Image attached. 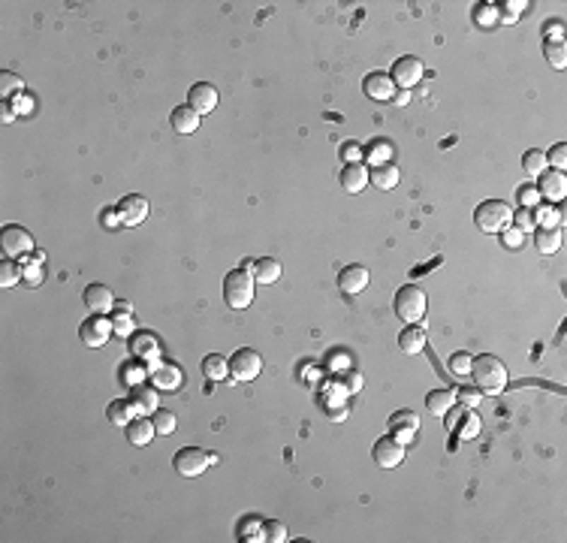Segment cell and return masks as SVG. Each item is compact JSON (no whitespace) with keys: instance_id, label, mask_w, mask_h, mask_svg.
<instances>
[{"instance_id":"cell-38","label":"cell","mask_w":567,"mask_h":543,"mask_svg":"<svg viewBox=\"0 0 567 543\" xmlns=\"http://www.w3.org/2000/svg\"><path fill=\"white\" fill-rule=\"evenodd\" d=\"M151 423H154V428H157V435H173L175 426H178V420H175L173 411H154V414H151Z\"/></svg>"},{"instance_id":"cell-37","label":"cell","mask_w":567,"mask_h":543,"mask_svg":"<svg viewBox=\"0 0 567 543\" xmlns=\"http://www.w3.org/2000/svg\"><path fill=\"white\" fill-rule=\"evenodd\" d=\"M112 329H115V335L121 338H130L136 332V320L130 311H115V317H112Z\"/></svg>"},{"instance_id":"cell-32","label":"cell","mask_w":567,"mask_h":543,"mask_svg":"<svg viewBox=\"0 0 567 543\" xmlns=\"http://www.w3.org/2000/svg\"><path fill=\"white\" fill-rule=\"evenodd\" d=\"M362 154H366L374 166H383V163H390V157H392V145L387 139H374L368 148H362Z\"/></svg>"},{"instance_id":"cell-18","label":"cell","mask_w":567,"mask_h":543,"mask_svg":"<svg viewBox=\"0 0 567 543\" xmlns=\"http://www.w3.org/2000/svg\"><path fill=\"white\" fill-rule=\"evenodd\" d=\"M419 432V416L414 411H399L390 416V435L402 444H411L414 435Z\"/></svg>"},{"instance_id":"cell-7","label":"cell","mask_w":567,"mask_h":543,"mask_svg":"<svg viewBox=\"0 0 567 543\" xmlns=\"http://www.w3.org/2000/svg\"><path fill=\"white\" fill-rule=\"evenodd\" d=\"M0 251H4V257H9V259L25 257L33 251V235L25 230V226L9 223V226H4V233H0Z\"/></svg>"},{"instance_id":"cell-20","label":"cell","mask_w":567,"mask_h":543,"mask_svg":"<svg viewBox=\"0 0 567 543\" xmlns=\"http://www.w3.org/2000/svg\"><path fill=\"white\" fill-rule=\"evenodd\" d=\"M426 344H428V335H426V329L423 326H404L402 329V335H399V347L404 350L407 356H416V354H423L426 350Z\"/></svg>"},{"instance_id":"cell-39","label":"cell","mask_w":567,"mask_h":543,"mask_svg":"<svg viewBox=\"0 0 567 543\" xmlns=\"http://www.w3.org/2000/svg\"><path fill=\"white\" fill-rule=\"evenodd\" d=\"M263 531H266L269 543H284L287 540V525H284L281 519H269V522H263Z\"/></svg>"},{"instance_id":"cell-27","label":"cell","mask_w":567,"mask_h":543,"mask_svg":"<svg viewBox=\"0 0 567 543\" xmlns=\"http://www.w3.org/2000/svg\"><path fill=\"white\" fill-rule=\"evenodd\" d=\"M202 375H206L211 383L214 380H226L230 378V359H223L221 354H211L202 359Z\"/></svg>"},{"instance_id":"cell-46","label":"cell","mask_w":567,"mask_h":543,"mask_svg":"<svg viewBox=\"0 0 567 543\" xmlns=\"http://www.w3.org/2000/svg\"><path fill=\"white\" fill-rule=\"evenodd\" d=\"M480 395L477 390H456V402H462L464 407H477L480 404Z\"/></svg>"},{"instance_id":"cell-11","label":"cell","mask_w":567,"mask_h":543,"mask_svg":"<svg viewBox=\"0 0 567 543\" xmlns=\"http://www.w3.org/2000/svg\"><path fill=\"white\" fill-rule=\"evenodd\" d=\"M537 194L549 202H561L567 197V175L561 169H543L537 175Z\"/></svg>"},{"instance_id":"cell-3","label":"cell","mask_w":567,"mask_h":543,"mask_svg":"<svg viewBox=\"0 0 567 543\" xmlns=\"http://www.w3.org/2000/svg\"><path fill=\"white\" fill-rule=\"evenodd\" d=\"M474 221H477V226L483 233L501 235L504 230L513 226V209H510L507 202H501V199H486V202L477 206V211H474Z\"/></svg>"},{"instance_id":"cell-53","label":"cell","mask_w":567,"mask_h":543,"mask_svg":"<svg viewBox=\"0 0 567 543\" xmlns=\"http://www.w3.org/2000/svg\"><path fill=\"white\" fill-rule=\"evenodd\" d=\"M25 272H28V275H25L28 284H40V278H42V275H40V266H28Z\"/></svg>"},{"instance_id":"cell-5","label":"cell","mask_w":567,"mask_h":543,"mask_svg":"<svg viewBox=\"0 0 567 543\" xmlns=\"http://www.w3.org/2000/svg\"><path fill=\"white\" fill-rule=\"evenodd\" d=\"M426 293L419 290L416 284H407L395 293V317L404 323H416L426 317Z\"/></svg>"},{"instance_id":"cell-54","label":"cell","mask_w":567,"mask_h":543,"mask_svg":"<svg viewBox=\"0 0 567 543\" xmlns=\"http://www.w3.org/2000/svg\"><path fill=\"white\" fill-rule=\"evenodd\" d=\"M392 103H395V106H407V103H411V90H395Z\"/></svg>"},{"instance_id":"cell-22","label":"cell","mask_w":567,"mask_h":543,"mask_svg":"<svg viewBox=\"0 0 567 543\" xmlns=\"http://www.w3.org/2000/svg\"><path fill=\"white\" fill-rule=\"evenodd\" d=\"M368 185V169L362 163H347L341 169V187L347 190V194H362Z\"/></svg>"},{"instance_id":"cell-28","label":"cell","mask_w":567,"mask_h":543,"mask_svg":"<svg viewBox=\"0 0 567 543\" xmlns=\"http://www.w3.org/2000/svg\"><path fill=\"white\" fill-rule=\"evenodd\" d=\"M133 354L139 356V359L157 362V359H160V344H157V338L151 332H142V335L133 338Z\"/></svg>"},{"instance_id":"cell-8","label":"cell","mask_w":567,"mask_h":543,"mask_svg":"<svg viewBox=\"0 0 567 543\" xmlns=\"http://www.w3.org/2000/svg\"><path fill=\"white\" fill-rule=\"evenodd\" d=\"M112 320L106 314H94V317H88V320L78 326V341H82L85 347H103V344H109V338H112Z\"/></svg>"},{"instance_id":"cell-9","label":"cell","mask_w":567,"mask_h":543,"mask_svg":"<svg viewBox=\"0 0 567 543\" xmlns=\"http://www.w3.org/2000/svg\"><path fill=\"white\" fill-rule=\"evenodd\" d=\"M423 61H416V58H411V54H404V58H399L392 64V73H390V78L395 82V88H402V90H411L414 85H419V78H423Z\"/></svg>"},{"instance_id":"cell-13","label":"cell","mask_w":567,"mask_h":543,"mask_svg":"<svg viewBox=\"0 0 567 543\" xmlns=\"http://www.w3.org/2000/svg\"><path fill=\"white\" fill-rule=\"evenodd\" d=\"M366 287H368V269L366 266L350 263L338 272V290H341L344 296H359Z\"/></svg>"},{"instance_id":"cell-14","label":"cell","mask_w":567,"mask_h":543,"mask_svg":"<svg viewBox=\"0 0 567 543\" xmlns=\"http://www.w3.org/2000/svg\"><path fill=\"white\" fill-rule=\"evenodd\" d=\"M187 106L197 112V115H209V112L218 106V88L209 82H197L187 90Z\"/></svg>"},{"instance_id":"cell-31","label":"cell","mask_w":567,"mask_h":543,"mask_svg":"<svg viewBox=\"0 0 567 543\" xmlns=\"http://www.w3.org/2000/svg\"><path fill=\"white\" fill-rule=\"evenodd\" d=\"M543 54H546V61L555 66V70H564L567 66V54H564V40H543Z\"/></svg>"},{"instance_id":"cell-41","label":"cell","mask_w":567,"mask_h":543,"mask_svg":"<svg viewBox=\"0 0 567 543\" xmlns=\"http://www.w3.org/2000/svg\"><path fill=\"white\" fill-rule=\"evenodd\" d=\"M471 362H474L471 354H456V356H450V371L464 378V375H471Z\"/></svg>"},{"instance_id":"cell-21","label":"cell","mask_w":567,"mask_h":543,"mask_svg":"<svg viewBox=\"0 0 567 543\" xmlns=\"http://www.w3.org/2000/svg\"><path fill=\"white\" fill-rule=\"evenodd\" d=\"M124 428H127V440H130L133 447H145V444H151L154 435H157V428H154V423L148 420V416H136V420H130Z\"/></svg>"},{"instance_id":"cell-42","label":"cell","mask_w":567,"mask_h":543,"mask_svg":"<svg viewBox=\"0 0 567 543\" xmlns=\"http://www.w3.org/2000/svg\"><path fill=\"white\" fill-rule=\"evenodd\" d=\"M513 230H519V233L534 230V211H531V209H519L513 214Z\"/></svg>"},{"instance_id":"cell-1","label":"cell","mask_w":567,"mask_h":543,"mask_svg":"<svg viewBox=\"0 0 567 543\" xmlns=\"http://www.w3.org/2000/svg\"><path fill=\"white\" fill-rule=\"evenodd\" d=\"M471 378L483 395H501L507 390V366L495 354H480L471 362Z\"/></svg>"},{"instance_id":"cell-16","label":"cell","mask_w":567,"mask_h":543,"mask_svg":"<svg viewBox=\"0 0 567 543\" xmlns=\"http://www.w3.org/2000/svg\"><path fill=\"white\" fill-rule=\"evenodd\" d=\"M118 211H121L124 226H139V223H145V218H148V199L142 194H130L118 202Z\"/></svg>"},{"instance_id":"cell-51","label":"cell","mask_w":567,"mask_h":543,"mask_svg":"<svg viewBox=\"0 0 567 543\" xmlns=\"http://www.w3.org/2000/svg\"><path fill=\"white\" fill-rule=\"evenodd\" d=\"M18 115H16V109H13V103H4L0 106V121L4 124H9V121H16Z\"/></svg>"},{"instance_id":"cell-49","label":"cell","mask_w":567,"mask_h":543,"mask_svg":"<svg viewBox=\"0 0 567 543\" xmlns=\"http://www.w3.org/2000/svg\"><path fill=\"white\" fill-rule=\"evenodd\" d=\"M344 390H347V392H359V390H362V375H359V371H347Z\"/></svg>"},{"instance_id":"cell-4","label":"cell","mask_w":567,"mask_h":543,"mask_svg":"<svg viewBox=\"0 0 567 543\" xmlns=\"http://www.w3.org/2000/svg\"><path fill=\"white\" fill-rule=\"evenodd\" d=\"M214 462H218L214 452H206V450H199V447H181L175 452L173 465H175V471L181 474V477H199V474H206Z\"/></svg>"},{"instance_id":"cell-52","label":"cell","mask_w":567,"mask_h":543,"mask_svg":"<svg viewBox=\"0 0 567 543\" xmlns=\"http://www.w3.org/2000/svg\"><path fill=\"white\" fill-rule=\"evenodd\" d=\"M474 432H480V420L474 414H468V426H464V435L462 438H471Z\"/></svg>"},{"instance_id":"cell-35","label":"cell","mask_w":567,"mask_h":543,"mask_svg":"<svg viewBox=\"0 0 567 543\" xmlns=\"http://www.w3.org/2000/svg\"><path fill=\"white\" fill-rule=\"evenodd\" d=\"M239 537L242 540H266V531H263V522H259V516H247L239 522Z\"/></svg>"},{"instance_id":"cell-23","label":"cell","mask_w":567,"mask_h":543,"mask_svg":"<svg viewBox=\"0 0 567 543\" xmlns=\"http://www.w3.org/2000/svg\"><path fill=\"white\" fill-rule=\"evenodd\" d=\"M368 181L378 190H392V187H399V181H402V173H399V166H392V163H383V166H374L371 173H368Z\"/></svg>"},{"instance_id":"cell-25","label":"cell","mask_w":567,"mask_h":543,"mask_svg":"<svg viewBox=\"0 0 567 543\" xmlns=\"http://www.w3.org/2000/svg\"><path fill=\"white\" fill-rule=\"evenodd\" d=\"M452 404H456V392L452 390H432L426 395V407H428V414H435V416L450 414Z\"/></svg>"},{"instance_id":"cell-48","label":"cell","mask_w":567,"mask_h":543,"mask_svg":"<svg viewBox=\"0 0 567 543\" xmlns=\"http://www.w3.org/2000/svg\"><path fill=\"white\" fill-rule=\"evenodd\" d=\"M495 13H498V9H495L492 4H480V6H477V13H474V18L483 21V25H489V21L495 18Z\"/></svg>"},{"instance_id":"cell-10","label":"cell","mask_w":567,"mask_h":543,"mask_svg":"<svg viewBox=\"0 0 567 543\" xmlns=\"http://www.w3.org/2000/svg\"><path fill=\"white\" fill-rule=\"evenodd\" d=\"M371 456H374V462H378L380 468H399L404 462V444L402 440H395L392 435H387V438L374 440Z\"/></svg>"},{"instance_id":"cell-26","label":"cell","mask_w":567,"mask_h":543,"mask_svg":"<svg viewBox=\"0 0 567 543\" xmlns=\"http://www.w3.org/2000/svg\"><path fill=\"white\" fill-rule=\"evenodd\" d=\"M284 275V269H281V263L278 259H271V257H259L257 263H254V278L259 281V284H275V281Z\"/></svg>"},{"instance_id":"cell-55","label":"cell","mask_w":567,"mask_h":543,"mask_svg":"<svg viewBox=\"0 0 567 543\" xmlns=\"http://www.w3.org/2000/svg\"><path fill=\"white\" fill-rule=\"evenodd\" d=\"M115 311H133L130 302H115Z\"/></svg>"},{"instance_id":"cell-43","label":"cell","mask_w":567,"mask_h":543,"mask_svg":"<svg viewBox=\"0 0 567 543\" xmlns=\"http://www.w3.org/2000/svg\"><path fill=\"white\" fill-rule=\"evenodd\" d=\"M338 154H341L344 166H347V163H362V157H366V154H362V145H359V142H344Z\"/></svg>"},{"instance_id":"cell-30","label":"cell","mask_w":567,"mask_h":543,"mask_svg":"<svg viewBox=\"0 0 567 543\" xmlns=\"http://www.w3.org/2000/svg\"><path fill=\"white\" fill-rule=\"evenodd\" d=\"M534 245H537V251L540 254H555L561 247V230L559 226H549V230H540L534 233Z\"/></svg>"},{"instance_id":"cell-40","label":"cell","mask_w":567,"mask_h":543,"mask_svg":"<svg viewBox=\"0 0 567 543\" xmlns=\"http://www.w3.org/2000/svg\"><path fill=\"white\" fill-rule=\"evenodd\" d=\"M564 218V211H559L555 214L549 206H537V211H534V223H543V230H549V226H555Z\"/></svg>"},{"instance_id":"cell-17","label":"cell","mask_w":567,"mask_h":543,"mask_svg":"<svg viewBox=\"0 0 567 543\" xmlns=\"http://www.w3.org/2000/svg\"><path fill=\"white\" fill-rule=\"evenodd\" d=\"M130 404H133V411H136V416H151L154 411H160V390L157 387H133V392H130Z\"/></svg>"},{"instance_id":"cell-36","label":"cell","mask_w":567,"mask_h":543,"mask_svg":"<svg viewBox=\"0 0 567 543\" xmlns=\"http://www.w3.org/2000/svg\"><path fill=\"white\" fill-rule=\"evenodd\" d=\"M21 90H25V82H21V76H16V73H0V94H4V100L18 97Z\"/></svg>"},{"instance_id":"cell-33","label":"cell","mask_w":567,"mask_h":543,"mask_svg":"<svg viewBox=\"0 0 567 543\" xmlns=\"http://www.w3.org/2000/svg\"><path fill=\"white\" fill-rule=\"evenodd\" d=\"M25 278L21 275V269H18V263H13L9 257H4L0 259V287L4 290H9V287H18V281Z\"/></svg>"},{"instance_id":"cell-2","label":"cell","mask_w":567,"mask_h":543,"mask_svg":"<svg viewBox=\"0 0 567 543\" xmlns=\"http://www.w3.org/2000/svg\"><path fill=\"white\" fill-rule=\"evenodd\" d=\"M254 287H257L254 272H247L242 266L226 272V278H223V302L230 305L233 311H245L247 305L254 302Z\"/></svg>"},{"instance_id":"cell-45","label":"cell","mask_w":567,"mask_h":543,"mask_svg":"<svg viewBox=\"0 0 567 543\" xmlns=\"http://www.w3.org/2000/svg\"><path fill=\"white\" fill-rule=\"evenodd\" d=\"M519 199H522V209H537L540 206L537 187H519Z\"/></svg>"},{"instance_id":"cell-15","label":"cell","mask_w":567,"mask_h":543,"mask_svg":"<svg viewBox=\"0 0 567 543\" xmlns=\"http://www.w3.org/2000/svg\"><path fill=\"white\" fill-rule=\"evenodd\" d=\"M362 90H366V97L378 100V103H392L395 82L387 73H368L366 78H362Z\"/></svg>"},{"instance_id":"cell-19","label":"cell","mask_w":567,"mask_h":543,"mask_svg":"<svg viewBox=\"0 0 567 543\" xmlns=\"http://www.w3.org/2000/svg\"><path fill=\"white\" fill-rule=\"evenodd\" d=\"M82 296H85V305L94 314H109L112 308H115V302H118L115 293H112L106 284H88Z\"/></svg>"},{"instance_id":"cell-29","label":"cell","mask_w":567,"mask_h":543,"mask_svg":"<svg viewBox=\"0 0 567 543\" xmlns=\"http://www.w3.org/2000/svg\"><path fill=\"white\" fill-rule=\"evenodd\" d=\"M106 416H109L112 426H127L130 420H136V411H133L130 399H115L106 407Z\"/></svg>"},{"instance_id":"cell-47","label":"cell","mask_w":567,"mask_h":543,"mask_svg":"<svg viewBox=\"0 0 567 543\" xmlns=\"http://www.w3.org/2000/svg\"><path fill=\"white\" fill-rule=\"evenodd\" d=\"M100 221H103L106 230H115V226H124L121 221V211L118 209H103V214H100Z\"/></svg>"},{"instance_id":"cell-50","label":"cell","mask_w":567,"mask_h":543,"mask_svg":"<svg viewBox=\"0 0 567 543\" xmlns=\"http://www.w3.org/2000/svg\"><path fill=\"white\" fill-rule=\"evenodd\" d=\"M501 239H504L510 247H516L519 242L525 239V233H519V230H504V233H501Z\"/></svg>"},{"instance_id":"cell-44","label":"cell","mask_w":567,"mask_h":543,"mask_svg":"<svg viewBox=\"0 0 567 543\" xmlns=\"http://www.w3.org/2000/svg\"><path fill=\"white\" fill-rule=\"evenodd\" d=\"M546 163H552L555 169H561V173H564V166H567V145L564 142L552 145L549 154H546Z\"/></svg>"},{"instance_id":"cell-12","label":"cell","mask_w":567,"mask_h":543,"mask_svg":"<svg viewBox=\"0 0 567 543\" xmlns=\"http://www.w3.org/2000/svg\"><path fill=\"white\" fill-rule=\"evenodd\" d=\"M148 375H151V383L160 392H175L181 387V380H185V375H181V368L175 362H160V359L148 368Z\"/></svg>"},{"instance_id":"cell-6","label":"cell","mask_w":567,"mask_h":543,"mask_svg":"<svg viewBox=\"0 0 567 543\" xmlns=\"http://www.w3.org/2000/svg\"><path fill=\"white\" fill-rule=\"evenodd\" d=\"M259 371H263V359H259L257 350L242 347L230 356V378L235 383H251L259 378Z\"/></svg>"},{"instance_id":"cell-34","label":"cell","mask_w":567,"mask_h":543,"mask_svg":"<svg viewBox=\"0 0 567 543\" xmlns=\"http://www.w3.org/2000/svg\"><path fill=\"white\" fill-rule=\"evenodd\" d=\"M522 169H525V175H540L543 169H549V163H546V151H540V148L525 151V157H522Z\"/></svg>"},{"instance_id":"cell-24","label":"cell","mask_w":567,"mask_h":543,"mask_svg":"<svg viewBox=\"0 0 567 543\" xmlns=\"http://www.w3.org/2000/svg\"><path fill=\"white\" fill-rule=\"evenodd\" d=\"M169 124H173L175 133H185V136H187V133H194V130L199 127V115L185 103V106H175V109H173V115H169Z\"/></svg>"}]
</instances>
